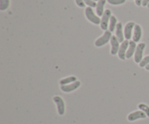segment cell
<instances>
[{
  "mask_svg": "<svg viewBox=\"0 0 149 124\" xmlns=\"http://www.w3.org/2000/svg\"><path fill=\"white\" fill-rule=\"evenodd\" d=\"M111 37H112L111 32L110 30H106L105 33H103V36L95 41V45L97 47H101V46H104L105 44H106L109 41H111Z\"/></svg>",
  "mask_w": 149,
  "mask_h": 124,
  "instance_id": "cell-1",
  "label": "cell"
},
{
  "mask_svg": "<svg viewBox=\"0 0 149 124\" xmlns=\"http://www.w3.org/2000/svg\"><path fill=\"white\" fill-rule=\"evenodd\" d=\"M85 15L86 17H87L91 23H93V24L99 25L101 23V20L100 19L99 16H97L95 14L92 7H88L86 8Z\"/></svg>",
  "mask_w": 149,
  "mask_h": 124,
  "instance_id": "cell-2",
  "label": "cell"
},
{
  "mask_svg": "<svg viewBox=\"0 0 149 124\" xmlns=\"http://www.w3.org/2000/svg\"><path fill=\"white\" fill-rule=\"evenodd\" d=\"M53 101L55 102V103L57 105L58 114H59L60 116L64 115L65 111V103H64L62 97H61L60 96H55V97H53Z\"/></svg>",
  "mask_w": 149,
  "mask_h": 124,
  "instance_id": "cell-3",
  "label": "cell"
},
{
  "mask_svg": "<svg viewBox=\"0 0 149 124\" xmlns=\"http://www.w3.org/2000/svg\"><path fill=\"white\" fill-rule=\"evenodd\" d=\"M111 17V12L110 10H105L103 15L102 16L101 23H100V27L101 29L103 30H107L108 28H109V21L110 20Z\"/></svg>",
  "mask_w": 149,
  "mask_h": 124,
  "instance_id": "cell-4",
  "label": "cell"
},
{
  "mask_svg": "<svg viewBox=\"0 0 149 124\" xmlns=\"http://www.w3.org/2000/svg\"><path fill=\"white\" fill-rule=\"evenodd\" d=\"M146 48L145 43H140L137 46L136 51L135 53V57H134V60L136 63H140L143 60V51Z\"/></svg>",
  "mask_w": 149,
  "mask_h": 124,
  "instance_id": "cell-5",
  "label": "cell"
},
{
  "mask_svg": "<svg viewBox=\"0 0 149 124\" xmlns=\"http://www.w3.org/2000/svg\"><path fill=\"white\" fill-rule=\"evenodd\" d=\"M81 86V82L79 81H77L72 84H68V85H62L61 86V91L65 93H70L71 91H74L77 90L79 87Z\"/></svg>",
  "mask_w": 149,
  "mask_h": 124,
  "instance_id": "cell-6",
  "label": "cell"
},
{
  "mask_svg": "<svg viewBox=\"0 0 149 124\" xmlns=\"http://www.w3.org/2000/svg\"><path fill=\"white\" fill-rule=\"evenodd\" d=\"M129 44L130 42L128 40L124 41L122 43L120 47H119V52H118V56H119V59L122 60H126V53L128 49V47H129Z\"/></svg>",
  "mask_w": 149,
  "mask_h": 124,
  "instance_id": "cell-7",
  "label": "cell"
},
{
  "mask_svg": "<svg viewBox=\"0 0 149 124\" xmlns=\"http://www.w3.org/2000/svg\"><path fill=\"white\" fill-rule=\"evenodd\" d=\"M147 116L144 112L142 110H138V111H135L133 113H131L129 116H127V119L129 121L132 122L138 120V119H144L146 118Z\"/></svg>",
  "mask_w": 149,
  "mask_h": 124,
  "instance_id": "cell-8",
  "label": "cell"
},
{
  "mask_svg": "<svg viewBox=\"0 0 149 124\" xmlns=\"http://www.w3.org/2000/svg\"><path fill=\"white\" fill-rule=\"evenodd\" d=\"M111 54L112 55H116L119 52V49L120 46H119V42L118 41L117 38L116 36H112L111 39Z\"/></svg>",
  "mask_w": 149,
  "mask_h": 124,
  "instance_id": "cell-9",
  "label": "cell"
},
{
  "mask_svg": "<svg viewBox=\"0 0 149 124\" xmlns=\"http://www.w3.org/2000/svg\"><path fill=\"white\" fill-rule=\"evenodd\" d=\"M135 23L133 22H130L126 24L125 27V32H124L125 38L126 39V40H130L132 38V29L135 28Z\"/></svg>",
  "mask_w": 149,
  "mask_h": 124,
  "instance_id": "cell-10",
  "label": "cell"
},
{
  "mask_svg": "<svg viewBox=\"0 0 149 124\" xmlns=\"http://www.w3.org/2000/svg\"><path fill=\"white\" fill-rule=\"evenodd\" d=\"M116 36L117 38L118 41L119 43H122L124 42V39H125V34L123 33V28H122V23H118L116 27Z\"/></svg>",
  "mask_w": 149,
  "mask_h": 124,
  "instance_id": "cell-11",
  "label": "cell"
},
{
  "mask_svg": "<svg viewBox=\"0 0 149 124\" xmlns=\"http://www.w3.org/2000/svg\"><path fill=\"white\" fill-rule=\"evenodd\" d=\"M141 37H142V28L140 25L135 24V28H134L133 36H132L133 41L135 42H140Z\"/></svg>",
  "mask_w": 149,
  "mask_h": 124,
  "instance_id": "cell-12",
  "label": "cell"
},
{
  "mask_svg": "<svg viewBox=\"0 0 149 124\" xmlns=\"http://www.w3.org/2000/svg\"><path fill=\"white\" fill-rule=\"evenodd\" d=\"M136 42H135L134 41H130V42L129 47H128V49L126 53V59H130V58H131L133 56L134 53H135V51H136Z\"/></svg>",
  "mask_w": 149,
  "mask_h": 124,
  "instance_id": "cell-13",
  "label": "cell"
},
{
  "mask_svg": "<svg viewBox=\"0 0 149 124\" xmlns=\"http://www.w3.org/2000/svg\"><path fill=\"white\" fill-rule=\"evenodd\" d=\"M106 1L107 0H99L98 3L97 4V7H96V12L97 15L100 17V16L103 15V13H104V6L106 4Z\"/></svg>",
  "mask_w": 149,
  "mask_h": 124,
  "instance_id": "cell-14",
  "label": "cell"
},
{
  "mask_svg": "<svg viewBox=\"0 0 149 124\" xmlns=\"http://www.w3.org/2000/svg\"><path fill=\"white\" fill-rule=\"evenodd\" d=\"M77 81V78L76 76H71L67 77L65 78H63L60 81V84L61 86L62 85H68V84H72V83L75 82V81Z\"/></svg>",
  "mask_w": 149,
  "mask_h": 124,
  "instance_id": "cell-15",
  "label": "cell"
},
{
  "mask_svg": "<svg viewBox=\"0 0 149 124\" xmlns=\"http://www.w3.org/2000/svg\"><path fill=\"white\" fill-rule=\"evenodd\" d=\"M116 25H117V19L114 15H111L110 18V24H109V30L111 33L114 31V30L116 29Z\"/></svg>",
  "mask_w": 149,
  "mask_h": 124,
  "instance_id": "cell-16",
  "label": "cell"
},
{
  "mask_svg": "<svg viewBox=\"0 0 149 124\" xmlns=\"http://www.w3.org/2000/svg\"><path fill=\"white\" fill-rule=\"evenodd\" d=\"M10 6V0H0V10L4 11Z\"/></svg>",
  "mask_w": 149,
  "mask_h": 124,
  "instance_id": "cell-17",
  "label": "cell"
},
{
  "mask_svg": "<svg viewBox=\"0 0 149 124\" xmlns=\"http://www.w3.org/2000/svg\"><path fill=\"white\" fill-rule=\"evenodd\" d=\"M138 108L142 110L143 112H144L146 114L147 117H149V107L147 105L143 104V103L139 104L138 105Z\"/></svg>",
  "mask_w": 149,
  "mask_h": 124,
  "instance_id": "cell-18",
  "label": "cell"
},
{
  "mask_svg": "<svg viewBox=\"0 0 149 124\" xmlns=\"http://www.w3.org/2000/svg\"><path fill=\"white\" fill-rule=\"evenodd\" d=\"M149 64V55L148 56H146L145 57L143 58V60H141V62L139 63V65L141 68H144L146 65H148Z\"/></svg>",
  "mask_w": 149,
  "mask_h": 124,
  "instance_id": "cell-19",
  "label": "cell"
},
{
  "mask_svg": "<svg viewBox=\"0 0 149 124\" xmlns=\"http://www.w3.org/2000/svg\"><path fill=\"white\" fill-rule=\"evenodd\" d=\"M108 2L110 4H113V5H119V4H122L126 1V0H107Z\"/></svg>",
  "mask_w": 149,
  "mask_h": 124,
  "instance_id": "cell-20",
  "label": "cell"
},
{
  "mask_svg": "<svg viewBox=\"0 0 149 124\" xmlns=\"http://www.w3.org/2000/svg\"><path fill=\"white\" fill-rule=\"evenodd\" d=\"M84 2L85 3V4H87V6H89L90 7H92V8H94V7H97V3L95 2L93 0H84Z\"/></svg>",
  "mask_w": 149,
  "mask_h": 124,
  "instance_id": "cell-21",
  "label": "cell"
},
{
  "mask_svg": "<svg viewBox=\"0 0 149 124\" xmlns=\"http://www.w3.org/2000/svg\"><path fill=\"white\" fill-rule=\"evenodd\" d=\"M76 3L79 7H85V3L84 2V0H75Z\"/></svg>",
  "mask_w": 149,
  "mask_h": 124,
  "instance_id": "cell-22",
  "label": "cell"
},
{
  "mask_svg": "<svg viewBox=\"0 0 149 124\" xmlns=\"http://www.w3.org/2000/svg\"><path fill=\"white\" fill-rule=\"evenodd\" d=\"M148 4H149V0H143L142 2V6H143V7H146V6H148Z\"/></svg>",
  "mask_w": 149,
  "mask_h": 124,
  "instance_id": "cell-23",
  "label": "cell"
},
{
  "mask_svg": "<svg viewBox=\"0 0 149 124\" xmlns=\"http://www.w3.org/2000/svg\"><path fill=\"white\" fill-rule=\"evenodd\" d=\"M143 1V0H135V4L140 7V6L142 5Z\"/></svg>",
  "mask_w": 149,
  "mask_h": 124,
  "instance_id": "cell-24",
  "label": "cell"
},
{
  "mask_svg": "<svg viewBox=\"0 0 149 124\" xmlns=\"http://www.w3.org/2000/svg\"><path fill=\"white\" fill-rule=\"evenodd\" d=\"M146 69L147 71H149V64L148 65H146Z\"/></svg>",
  "mask_w": 149,
  "mask_h": 124,
  "instance_id": "cell-25",
  "label": "cell"
},
{
  "mask_svg": "<svg viewBox=\"0 0 149 124\" xmlns=\"http://www.w3.org/2000/svg\"><path fill=\"white\" fill-rule=\"evenodd\" d=\"M93 1H99V0H93Z\"/></svg>",
  "mask_w": 149,
  "mask_h": 124,
  "instance_id": "cell-26",
  "label": "cell"
},
{
  "mask_svg": "<svg viewBox=\"0 0 149 124\" xmlns=\"http://www.w3.org/2000/svg\"><path fill=\"white\" fill-rule=\"evenodd\" d=\"M148 7H149V4H148Z\"/></svg>",
  "mask_w": 149,
  "mask_h": 124,
  "instance_id": "cell-27",
  "label": "cell"
},
{
  "mask_svg": "<svg viewBox=\"0 0 149 124\" xmlns=\"http://www.w3.org/2000/svg\"><path fill=\"white\" fill-rule=\"evenodd\" d=\"M130 1H132V0H130Z\"/></svg>",
  "mask_w": 149,
  "mask_h": 124,
  "instance_id": "cell-28",
  "label": "cell"
}]
</instances>
